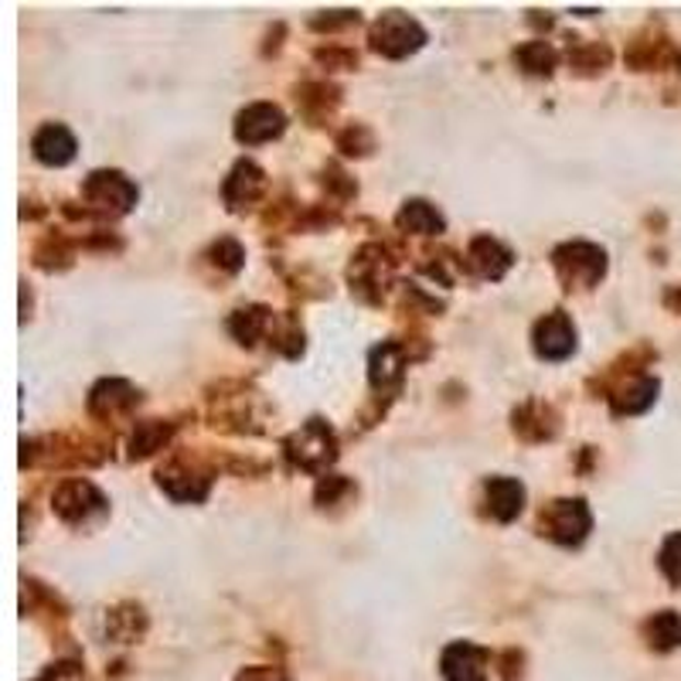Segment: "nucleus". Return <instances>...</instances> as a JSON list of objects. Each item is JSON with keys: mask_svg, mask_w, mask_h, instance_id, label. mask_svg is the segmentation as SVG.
Here are the masks:
<instances>
[{"mask_svg": "<svg viewBox=\"0 0 681 681\" xmlns=\"http://www.w3.org/2000/svg\"><path fill=\"white\" fill-rule=\"evenodd\" d=\"M514 61H518V69L529 72V76H553L559 55L548 42L535 38V42H525V45L514 48Z\"/></svg>", "mask_w": 681, "mask_h": 681, "instance_id": "nucleus-23", "label": "nucleus"}, {"mask_svg": "<svg viewBox=\"0 0 681 681\" xmlns=\"http://www.w3.org/2000/svg\"><path fill=\"white\" fill-rule=\"evenodd\" d=\"M658 566L661 572L668 576V582H674V587H681V532L668 535L661 553H658Z\"/></svg>", "mask_w": 681, "mask_h": 681, "instance_id": "nucleus-26", "label": "nucleus"}, {"mask_svg": "<svg viewBox=\"0 0 681 681\" xmlns=\"http://www.w3.org/2000/svg\"><path fill=\"white\" fill-rule=\"evenodd\" d=\"M484 511L501 525L514 522L525 511V484L518 477H488L484 480Z\"/></svg>", "mask_w": 681, "mask_h": 681, "instance_id": "nucleus-12", "label": "nucleus"}, {"mask_svg": "<svg viewBox=\"0 0 681 681\" xmlns=\"http://www.w3.org/2000/svg\"><path fill=\"white\" fill-rule=\"evenodd\" d=\"M559 430V416L553 406H545L538 399L525 402L522 409L514 412V433L529 440V443H542V440H553Z\"/></svg>", "mask_w": 681, "mask_h": 681, "instance_id": "nucleus-18", "label": "nucleus"}, {"mask_svg": "<svg viewBox=\"0 0 681 681\" xmlns=\"http://www.w3.org/2000/svg\"><path fill=\"white\" fill-rule=\"evenodd\" d=\"M440 674L446 681H488L491 674V655L480 644L453 640L440 655Z\"/></svg>", "mask_w": 681, "mask_h": 681, "instance_id": "nucleus-9", "label": "nucleus"}, {"mask_svg": "<svg viewBox=\"0 0 681 681\" xmlns=\"http://www.w3.org/2000/svg\"><path fill=\"white\" fill-rule=\"evenodd\" d=\"M569 61L582 72H603L610 65V52L603 45H576V52H569Z\"/></svg>", "mask_w": 681, "mask_h": 681, "instance_id": "nucleus-27", "label": "nucleus"}, {"mask_svg": "<svg viewBox=\"0 0 681 681\" xmlns=\"http://www.w3.org/2000/svg\"><path fill=\"white\" fill-rule=\"evenodd\" d=\"M406 362H409V351L399 341H382L378 348H372L368 378L378 393H396V388L402 385V375H406Z\"/></svg>", "mask_w": 681, "mask_h": 681, "instance_id": "nucleus-13", "label": "nucleus"}, {"mask_svg": "<svg viewBox=\"0 0 681 681\" xmlns=\"http://www.w3.org/2000/svg\"><path fill=\"white\" fill-rule=\"evenodd\" d=\"M140 402V393L129 382L123 378H106L100 382L89 393V412L95 419H116V416H126L129 409H134Z\"/></svg>", "mask_w": 681, "mask_h": 681, "instance_id": "nucleus-16", "label": "nucleus"}, {"mask_svg": "<svg viewBox=\"0 0 681 681\" xmlns=\"http://www.w3.org/2000/svg\"><path fill=\"white\" fill-rule=\"evenodd\" d=\"M678 72H681V55H678Z\"/></svg>", "mask_w": 681, "mask_h": 681, "instance_id": "nucleus-32", "label": "nucleus"}, {"mask_svg": "<svg viewBox=\"0 0 681 681\" xmlns=\"http://www.w3.org/2000/svg\"><path fill=\"white\" fill-rule=\"evenodd\" d=\"M174 436V427L171 423H160V419H144L134 430V440H129V457L134 461H144L150 453L164 450Z\"/></svg>", "mask_w": 681, "mask_h": 681, "instance_id": "nucleus-22", "label": "nucleus"}, {"mask_svg": "<svg viewBox=\"0 0 681 681\" xmlns=\"http://www.w3.org/2000/svg\"><path fill=\"white\" fill-rule=\"evenodd\" d=\"M208 263L218 270V273H229V276H236L242 266H246V252H242V246L236 242V239H218V242H212V249H208Z\"/></svg>", "mask_w": 681, "mask_h": 681, "instance_id": "nucleus-25", "label": "nucleus"}, {"mask_svg": "<svg viewBox=\"0 0 681 681\" xmlns=\"http://www.w3.org/2000/svg\"><path fill=\"white\" fill-rule=\"evenodd\" d=\"M341 24H359V11H331V18H314V31H334Z\"/></svg>", "mask_w": 681, "mask_h": 681, "instance_id": "nucleus-30", "label": "nucleus"}, {"mask_svg": "<svg viewBox=\"0 0 681 681\" xmlns=\"http://www.w3.org/2000/svg\"><path fill=\"white\" fill-rule=\"evenodd\" d=\"M553 266L566 290H590L606 273V252L593 242H566L553 252Z\"/></svg>", "mask_w": 681, "mask_h": 681, "instance_id": "nucleus-5", "label": "nucleus"}, {"mask_svg": "<svg viewBox=\"0 0 681 681\" xmlns=\"http://www.w3.org/2000/svg\"><path fill=\"white\" fill-rule=\"evenodd\" d=\"M263 191H266L263 168H259L256 160H239V164L229 171V178H225V184H222V198H225V208L229 212H242L252 202L263 198Z\"/></svg>", "mask_w": 681, "mask_h": 681, "instance_id": "nucleus-11", "label": "nucleus"}, {"mask_svg": "<svg viewBox=\"0 0 681 681\" xmlns=\"http://www.w3.org/2000/svg\"><path fill=\"white\" fill-rule=\"evenodd\" d=\"M396 225L406 236H440L446 229V218L440 215L436 205H430L423 198H412L399 208Z\"/></svg>", "mask_w": 681, "mask_h": 681, "instance_id": "nucleus-19", "label": "nucleus"}, {"mask_svg": "<svg viewBox=\"0 0 681 681\" xmlns=\"http://www.w3.org/2000/svg\"><path fill=\"white\" fill-rule=\"evenodd\" d=\"M273 328V310L270 307H242L229 317V331L239 344H256L263 334Z\"/></svg>", "mask_w": 681, "mask_h": 681, "instance_id": "nucleus-21", "label": "nucleus"}, {"mask_svg": "<svg viewBox=\"0 0 681 681\" xmlns=\"http://www.w3.org/2000/svg\"><path fill=\"white\" fill-rule=\"evenodd\" d=\"M283 453L297 470L324 477L328 474V467L338 461V436L328 423H324V419H307L297 433L286 436Z\"/></svg>", "mask_w": 681, "mask_h": 681, "instance_id": "nucleus-1", "label": "nucleus"}, {"mask_svg": "<svg viewBox=\"0 0 681 681\" xmlns=\"http://www.w3.org/2000/svg\"><path fill=\"white\" fill-rule=\"evenodd\" d=\"M89 212L103 218H120L137 205V184L120 171H92L82 184Z\"/></svg>", "mask_w": 681, "mask_h": 681, "instance_id": "nucleus-6", "label": "nucleus"}, {"mask_svg": "<svg viewBox=\"0 0 681 681\" xmlns=\"http://www.w3.org/2000/svg\"><path fill=\"white\" fill-rule=\"evenodd\" d=\"M31 150H35V157L42 160L45 168H65L76 157L79 144H76L72 129L65 123H45L35 134V140H31Z\"/></svg>", "mask_w": 681, "mask_h": 681, "instance_id": "nucleus-17", "label": "nucleus"}, {"mask_svg": "<svg viewBox=\"0 0 681 681\" xmlns=\"http://www.w3.org/2000/svg\"><path fill=\"white\" fill-rule=\"evenodd\" d=\"M110 637L120 644H134L144 631H147V617L140 606H120L110 613Z\"/></svg>", "mask_w": 681, "mask_h": 681, "instance_id": "nucleus-24", "label": "nucleus"}, {"mask_svg": "<svg viewBox=\"0 0 681 681\" xmlns=\"http://www.w3.org/2000/svg\"><path fill=\"white\" fill-rule=\"evenodd\" d=\"M467 270L480 280H501L514 266V252L495 236H477L467 249Z\"/></svg>", "mask_w": 681, "mask_h": 681, "instance_id": "nucleus-14", "label": "nucleus"}, {"mask_svg": "<svg viewBox=\"0 0 681 681\" xmlns=\"http://www.w3.org/2000/svg\"><path fill=\"white\" fill-rule=\"evenodd\" d=\"M640 634L651 651H658V655L674 651V647H681V613H674V610L651 613V617L640 624Z\"/></svg>", "mask_w": 681, "mask_h": 681, "instance_id": "nucleus-20", "label": "nucleus"}, {"mask_svg": "<svg viewBox=\"0 0 681 681\" xmlns=\"http://www.w3.org/2000/svg\"><path fill=\"white\" fill-rule=\"evenodd\" d=\"M590 529H593V514L587 501L579 498H556L538 511V532L545 538H553L556 545L576 548L587 542Z\"/></svg>", "mask_w": 681, "mask_h": 681, "instance_id": "nucleus-3", "label": "nucleus"}, {"mask_svg": "<svg viewBox=\"0 0 681 681\" xmlns=\"http://www.w3.org/2000/svg\"><path fill=\"white\" fill-rule=\"evenodd\" d=\"M157 484L160 491L174 501H205L208 488H212V470H205L202 464L184 461V457H171L164 467L157 470Z\"/></svg>", "mask_w": 681, "mask_h": 681, "instance_id": "nucleus-7", "label": "nucleus"}, {"mask_svg": "<svg viewBox=\"0 0 681 681\" xmlns=\"http://www.w3.org/2000/svg\"><path fill=\"white\" fill-rule=\"evenodd\" d=\"M236 681H290V674L273 665H256V668H242Z\"/></svg>", "mask_w": 681, "mask_h": 681, "instance_id": "nucleus-29", "label": "nucleus"}, {"mask_svg": "<svg viewBox=\"0 0 681 681\" xmlns=\"http://www.w3.org/2000/svg\"><path fill=\"white\" fill-rule=\"evenodd\" d=\"M658 378L651 375H627V382H617L613 385V393H610V409L613 416H637L644 409H651L655 399H658Z\"/></svg>", "mask_w": 681, "mask_h": 681, "instance_id": "nucleus-15", "label": "nucleus"}, {"mask_svg": "<svg viewBox=\"0 0 681 681\" xmlns=\"http://www.w3.org/2000/svg\"><path fill=\"white\" fill-rule=\"evenodd\" d=\"M368 42H372V52H378L385 58H409L427 45V31L416 18H409L402 11H388L372 24Z\"/></svg>", "mask_w": 681, "mask_h": 681, "instance_id": "nucleus-4", "label": "nucleus"}, {"mask_svg": "<svg viewBox=\"0 0 681 681\" xmlns=\"http://www.w3.org/2000/svg\"><path fill=\"white\" fill-rule=\"evenodd\" d=\"M52 508L55 514L61 518L65 525H76V529H89L95 522H103L110 514V501L106 495L95 488L92 480H82V477H72L58 484V491L52 498Z\"/></svg>", "mask_w": 681, "mask_h": 681, "instance_id": "nucleus-2", "label": "nucleus"}, {"mask_svg": "<svg viewBox=\"0 0 681 681\" xmlns=\"http://www.w3.org/2000/svg\"><path fill=\"white\" fill-rule=\"evenodd\" d=\"M283 129H286V116L273 103H252L236 116V140L246 147L270 144L283 134Z\"/></svg>", "mask_w": 681, "mask_h": 681, "instance_id": "nucleus-10", "label": "nucleus"}, {"mask_svg": "<svg viewBox=\"0 0 681 681\" xmlns=\"http://www.w3.org/2000/svg\"><path fill=\"white\" fill-rule=\"evenodd\" d=\"M38 681H82V671H79V665H55Z\"/></svg>", "mask_w": 681, "mask_h": 681, "instance_id": "nucleus-31", "label": "nucleus"}, {"mask_svg": "<svg viewBox=\"0 0 681 681\" xmlns=\"http://www.w3.org/2000/svg\"><path fill=\"white\" fill-rule=\"evenodd\" d=\"M532 348L545 362H566L576 351V324L566 310H553L535 320L532 328Z\"/></svg>", "mask_w": 681, "mask_h": 681, "instance_id": "nucleus-8", "label": "nucleus"}, {"mask_svg": "<svg viewBox=\"0 0 681 681\" xmlns=\"http://www.w3.org/2000/svg\"><path fill=\"white\" fill-rule=\"evenodd\" d=\"M354 488H351V480L348 477H341V474H324L320 477V484H317V504L320 508H328V504H338L344 495H351Z\"/></svg>", "mask_w": 681, "mask_h": 681, "instance_id": "nucleus-28", "label": "nucleus"}]
</instances>
